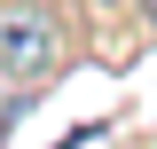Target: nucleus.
Returning <instances> with one entry per match:
<instances>
[{"instance_id":"f257e3e1","label":"nucleus","mask_w":157,"mask_h":149,"mask_svg":"<svg viewBox=\"0 0 157 149\" xmlns=\"http://www.w3.org/2000/svg\"><path fill=\"white\" fill-rule=\"evenodd\" d=\"M63 63V24L47 0H0V71L16 78V86H32V78H47Z\"/></svg>"},{"instance_id":"f03ea898","label":"nucleus","mask_w":157,"mask_h":149,"mask_svg":"<svg viewBox=\"0 0 157 149\" xmlns=\"http://www.w3.org/2000/svg\"><path fill=\"white\" fill-rule=\"evenodd\" d=\"M141 8H149V24H157V0H141Z\"/></svg>"}]
</instances>
